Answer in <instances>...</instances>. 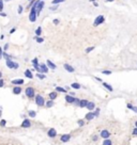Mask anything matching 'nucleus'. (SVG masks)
<instances>
[{
    "label": "nucleus",
    "instance_id": "1",
    "mask_svg": "<svg viewBox=\"0 0 137 145\" xmlns=\"http://www.w3.org/2000/svg\"><path fill=\"white\" fill-rule=\"evenodd\" d=\"M5 65H7L10 69H17L18 67H19V64L14 62V61H12V59H7V61H5Z\"/></svg>",
    "mask_w": 137,
    "mask_h": 145
},
{
    "label": "nucleus",
    "instance_id": "2",
    "mask_svg": "<svg viewBox=\"0 0 137 145\" xmlns=\"http://www.w3.org/2000/svg\"><path fill=\"white\" fill-rule=\"evenodd\" d=\"M34 100H36V104H37L39 107H43V106H45V104H46V101H45L44 97H43L42 95H40V94L36 95V97H34Z\"/></svg>",
    "mask_w": 137,
    "mask_h": 145
},
{
    "label": "nucleus",
    "instance_id": "3",
    "mask_svg": "<svg viewBox=\"0 0 137 145\" xmlns=\"http://www.w3.org/2000/svg\"><path fill=\"white\" fill-rule=\"evenodd\" d=\"M104 21H105V16L104 15H99V16H96L94 21H93V26L98 27V26L102 25V24H104Z\"/></svg>",
    "mask_w": 137,
    "mask_h": 145
},
{
    "label": "nucleus",
    "instance_id": "4",
    "mask_svg": "<svg viewBox=\"0 0 137 145\" xmlns=\"http://www.w3.org/2000/svg\"><path fill=\"white\" fill-rule=\"evenodd\" d=\"M25 94H26V96L28 98H32V97H34V95H36V92H34V89L32 88V87H28L25 90Z\"/></svg>",
    "mask_w": 137,
    "mask_h": 145
},
{
    "label": "nucleus",
    "instance_id": "5",
    "mask_svg": "<svg viewBox=\"0 0 137 145\" xmlns=\"http://www.w3.org/2000/svg\"><path fill=\"white\" fill-rule=\"evenodd\" d=\"M45 5V1L44 0H39V2H37V15L41 13V11L43 10V8H44Z\"/></svg>",
    "mask_w": 137,
    "mask_h": 145
},
{
    "label": "nucleus",
    "instance_id": "6",
    "mask_svg": "<svg viewBox=\"0 0 137 145\" xmlns=\"http://www.w3.org/2000/svg\"><path fill=\"white\" fill-rule=\"evenodd\" d=\"M47 136H48V138H56L57 137V131H56L55 128H50V129H48L47 131Z\"/></svg>",
    "mask_w": 137,
    "mask_h": 145
},
{
    "label": "nucleus",
    "instance_id": "7",
    "mask_svg": "<svg viewBox=\"0 0 137 145\" xmlns=\"http://www.w3.org/2000/svg\"><path fill=\"white\" fill-rule=\"evenodd\" d=\"M100 136H101V138L104 139V140H105V139H109V137H110V132H109L107 129H103L101 131Z\"/></svg>",
    "mask_w": 137,
    "mask_h": 145
},
{
    "label": "nucleus",
    "instance_id": "8",
    "mask_svg": "<svg viewBox=\"0 0 137 145\" xmlns=\"http://www.w3.org/2000/svg\"><path fill=\"white\" fill-rule=\"evenodd\" d=\"M71 135H69V133H65V135H62L60 137V141L62 142V143H66V142H69L71 140Z\"/></svg>",
    "mask_w": 137,
    "mask_h": 145
},
{
    "label": "nucleus",
    "instance_id": "9",
    "mask_svg": "<svg viewBox=\"0 0 137 145\" xmlns=\"http://www.w3.org/2000/svg\"><path fill=\"white\" fill-rule=\"evenodd\" d=\"M21 127L23 128H30L31 127V122L29 119H25L21 123Z\"/></svg>",
    "mask_w": 137,
    "mask_h": 145
},
{
    "label": "nucleus",
    "instance_id": "10",
    "mask_svg": "<svg viewBox=\"0 0 137 145\" xmlns=\"http://www.w3.org/2000/svg\"><path fill=\"white\" fill-rule=\"evenodd\" d=\"M40 68H41L42 74H47L48 71H49V67H48L46 64H40Z\"/></svg>",
    "mask_w": 137,
    "mask_h": 145
},
{
    "label": "nucleus",
    "instance_id": "11",
    "mask_svg": "<svg viewBox=\"0 0 137 145\" xmlns=\"http://www.w3.org/2000/svg\"><path fill=\"white\" fill-rule=\"evenodd\" d=\"M65 101L68 104H74V101H75V97L73 95H65Z\"/></svg>",
    "mask_w": 137,
    "mask_h": 145
},
{
    "label": "nucleus",
    "instance_id": "12",
    "mask_svg": "<svg viewBox=\"0 0 137 145\" xmlns=\"http://www.w3.org/2000/svg\"><path fill=\"white\" fill-rule=\"evenodd\" d=\"M63 67H64V69H65L66 72H75V68H74L72 65H70V64H68V63L64 64Z\"/></svg>",
    "mask_w": 137,
    "mask_h": 145
},
{
    "label": "nucleus",
    "instance_id": "13",
    "mask_svg": "<svg viewBox=\"0 0 137 145\" xmlns=\"http://www.w3.org/2000/svg\"><path fill=\"white\" fill-rule=\"evenodd\" d=\"M94 117H95L94 112H88V113L86 114L85 119H86V121H92L93 119H94Z\"/></svg>",
    "mask_w": 137,
    "mask_h": 145
},
{
    "label": "nucleus",
    "instance_id": "14",
    "mask_svg": "<svg viewBox=\"0 0 137 145\" xmlns=\"http://www.w3.org/2000/svg\"><path fill=\"white\" fill-rule=\"evenodd\" d=\"M86 108H87L88 110H89V111H93V110L95 109V104L93 103V101H89Z\"/></svg>",
    "mask_w": 137,
    "mask_h": 145
},
{
    "label": "nucleus",
    "instance_id": "15",
    "mask_svg": "<svg viewBox=\"0 0 137 145\" xmlns=\"http://www.w3.org/2000/svg\"><path fill=\"white\" fill-rule=\"evenodd\" d=\"M11 82H12V84H14V85H23L24 84V80L23 79H14Z\"/></svg>",
    "mask_w": 137,
    "mask_h": 145
},
{
    "label": "nucleus",
    "instance_id": "16",
    "mask_svg": "<svg viewBox=\"0 0 137 145\" xmlns=\"http://www.w3.org/2000/svg\"><path fill=\"white\" fill-rule=\"evenodd\" d=\"M21 93V88L19 85H16V87L13 88V94H15V95H18V94Z\"/></svg>",
    "mask_w": 137,
    "mask_h": 145
},
{
    "label": "nucleus",
    "instance_id": "17",
    "mask_svg": "<svg viewBox=\"0 0 137 145\" xmlns=\"http://www.w3.org/2000/svg\"><path fill=\"white\" fill-rule=\"evenodd\" d=\"M24 74H25L26 78H28V79H32V78H33V75H32V72H31V69H26Z\"/></svg>",
    "mask_w": 137,
    "mask_h": 145
},
{
    "label": "nucleus",
    "instance_id": "18",
    "mask_svg": "<svg viewBox=\"0 0 137 145\" xmlns=\"http://www.w3.org/2000/svg\"><path fill=\"white\" fill-rule=\"evenodd\" d=\"M89 101L87 100V99H80V104H79V107L80 108H86L87 107V105Z\"/></svg>",
    "mask_w": 137,
    "mask_h": 145
},
{
    "label": "nucleus",
    "instance_id": "19",
    "mask_svg": "<svg viewBox=\"0 0 137 145\" xmlns=\"http://www.w3.org/2000/svg\"><path fill=\"white\" fill-rule=\"evenodd\" d=\"M46 64H47L48 67L52 68V69H56V67H57V66H56V64H55V63H53L50 60H47V61H46Z\"/></svg>",
    "mask_w": 137,
    "mask_h": 145
},
{
    "label": "nucleus",
    "instance_id": "20",
    "mask_svg": "<svg viewBox=\"0 0 137 145\" xmlns=\"http://www.w3.org/2000/svg\"><path fill=\"white\" fill-rule=\"evenodd\" d=\"M103 87L105 88V89H107V90L109 91V92H112V91H114V88L111 87L110 84H109V83H106V82H103Z\"/></svg>",
    "mask_w": 137,
    "mask_h": 145
},
{
    "label": "nucleus",
    "instance_id": "21",
    "mask_svg": "<svg viewBox=\"0 0 137 145\" xmlns=\"http://www.w3.org/2000/svg\"><path fill=\"white\" fill-rule=\"evenodd\" d=\"M34 34H36V36L42 35V27H41V26H39V27L37 28V30H36V32H34Z\"/></svg>",
    "mask_w": 137,
    "mask_h": 145
},
{
    "label": "nucleus",
    "instance_id": "22",
    "mask_svg": "<svg viewBox=\"0 0 137 145\" xmlns=\"http://www.w3.org/2000/svg\"><path fill=\"white\" fill-rule=\"evenodd\" d=\"M71 88L74 89V90H79V89L82 88V85H80L79 83H77V82H74V83H72L71 84Z\"/></svg>",
    "mask_w": 137,
    "mask_h": 145
},
{
    "label": "nucleus",
    "instance_id": "23",
    "mask_svg": "<svg viewBox=\"0 0 137 145\" xmlns=\"http://www.w3.org/2000/svg\"><path fill=\"white\" fill-rule=\"evenodd\" d=\"M48 96H49V98L52 99V100H54V99L57 98V92H50L49 94H48Z\"/></svg>",
    "mask_w": 137,
    "mask_h": 145
},
{
    "label": "nucleus",
    "instance_id": "24",
    "mask_svg": "<svg viewBox=\"0 0 137 145\" xmlns=\"http://www.w3.org/2000/svg\"><path fill=\"white\" fill-rule=\"evenodd\" d=\"M54 105H55V103H54V100H48V101H46V104H45V106L47 107V108H52V107H54Z\"/></svg>",
    "mask_w": 137,
    "mask_h": 145
},
{
    "label": "nucleus",
    "instance_id": "25",
    "mask_svg": "<svg viewBox=\"0 0 137 145\" xmlns=\"http://www.w3.org/2000/svg\"><path fill=\"white\" fill-rule=\"evenodd\" d=\"M56 91L57 92H60V93H66V89H64V88H61V87H56Z\"/></svg>",
    "mask_w": 137,
    "mask_h": 145
},
{
    "label": "nucleus",
    "instance_id": "26",
    "mask_svg": "<svg viewBox=\"0 0 137 145\" xmlns=\"http://www.w3.org/2000/svg\"><path fill=\"white\" fill-rule=\"evenodd\" d=\"M34 40H36V42L39 43V44L44 42V37H41V36H34Z\"/></svg>",
    "mask_w": 137,
    "mask_h": 145
},
{
    "label": "nucleus",
    "instance_id": "27",
    "mask_svg": "<svg viewBox=\"0 0 137 145\" xmlns=\"http://www.w3.org/2000/svg\"><path fill=\"white\" fill-rule=\"evenodd\" d=\"M37 77L39 78L40 80H43V79H45V78H46V75H45V74H42V72H37Z\"/></svg>",
    "mask_w": 137,
    "mask_h": 145
},
{
    "label": "nucleus",
    "instance_id": "28",
    "mask_svg": "<svg viewBox=\"0 0 137 145\" xmlns=\"http://www.w3.org/2000/svg\"><path fill=\"white\" fill-rule=\"evenodd\" d=\"M28 115L30 117H32V119H33V117H36L37 116V112L36 111H33V110H30V111L28 112Z\"/></svg>",
    "mask_w": 137,
    "mask_h": 145
},
{
    "label": "nucleus",
    "instance_id": "29",
    "mask_svg": "<svg viewBox=\"0 0 137 145\" xmlns=\"http://www.w3.org/2000/svg\"><path fill=\"white\" fill-rule=\"evenodd\" d=\"M102 145H112V142H111V140H109V139H105V140L103 141V144Z\"/></svg>",
    "mask_w": 137,
    "mask_h": 145
},
{
    "label": "nucleus",
    "instance_id": "30",
    "mask_svg": "<svg viewBox=\"0 0 137 145\" xmlns=\"http://www.w3.org/2000/svg\"><path fill=\"white\" fill-rule=\"evenodd\" d=\"M65 0H53L52 1V4H59V3H61V2H64Z\"/></svg>",
    "mask_w": 137,
    "mask_h": 145
},
{
    "label": "nucleus",
    "instance_id": "31",
    "mask_svg": "<svg viewBox=\"0 0 137 145\" xmlns=\"http://www.w3.org/2000/svg\"><path fill=\"white\" fill-rule=\"evenodd\" d=\"M100 112H101V109L100 108H95L94 109V115H95V117H98L99 115H100Z\"/></svg>",
    "mask_w": 137,
    "mask_h": 145
},
{
    "label": "nucleus",
    "instance_id": "32",
    "mask_svg": "<svg viewBox=\"0 0 137 145\" xmlns=\"http://www.w3.org/2000/svg\"><path fill=\"white\" fill-rule=\"evenodd\" d=\"M31 62H32V64H33V65H37V64H39V59H37V58L32 59Z\"/></svg>",
    "mask_w": 137,
    "mask_h": 145
},
{
    "label": "nucleus",
    "instance_id": "33",
    "mask_svg": "<svg viewBox=\"0 0 137 145\" xmlns=\"http://www.w3.org/2000/svg\"><path fill=\"white\" fill-rule=\"evenodd\" d=\"M77 124H78L79 127H82V126L85 125V122L82 120H78V121H77Z\"/></svg>",
    "mask_w": 137,
    "mask_h": 145
},
{
    "label": "nucleus",
    "instance_id": "34",
    "mask_svg": "<svg viewBox=\"0 0 137 145\" xmlns=\"http://www.w3.org/2000/svg\"><path fill=\"white\" fill-rule=\"evenodd\" d=\"M3 2L4 0H0V12H3Z\"/></svg>",
    "mask_w": 137,
    "mask_h": 145
},
{
    "label": "nucleus",
    "instance_id": "35",
    "mask_svg": "<svg viewBox=\"0 0 137 145\" xmlns=\"http://www.w3.org/2000/svg\"><path fill=\"white\" fill-rule=\"evenodd\" d=\"M92 50H94V47H88L87 49H86V53H90L91 51H92Z\"/></svg>",
    "mask_w": 137,
    "mask_h": 145
},
{
    "label": "nucleus",
    "instance_id": "36",
    "mask_svg": "<svg viewBox=\"0 0 137 145\" xmlns=\"http://www.w3.org/2000/svg\"><path fill=\"white\" fill-rule=\"evenodd\" d=\"M23 11H24L23 5H18V11H17L18 14H21V13H23Z\"/></svg>",
    "mask_w": 137,
    "mask_h": 145
},
{
    "label": "nucleus",
    "instance_id": "37",
    "mask_svg": "<svg viewBox=\"0 0 137 145\" xmlns=\"http://www.w3.org/2000/svg\"><path fill=\"white\" fill-rule=\"evenodd\" d=\"M5 125H7V121H5V120H1V121H0V126H1V127H4Z\"/></svg>",
    "mask_w": 137,
    "mask_h": 145
},
{
    "label": "nucleus",
    "instance_id": "38",
    "mask_svg": "<svg viewBox=\"0 0 137 145\" xmlns=\"http://www.w3.org/2000/svg\"><path fill=\"white\" fill-rule=\"evenodd\" d=\"M79 104H80V99L79 98H75V101H74L75 106H78L79 107Z\"/></svg>",
    "mask_w": 137,
    "mask_h": 145
},
{
    "label": "nucleus",
    "instance_id": "39",
    "mask_svg": "<svg viewBox=\"0 0 137 145\" xmlns=\"http://www.w3.org/2000/svg\"><path fill=\"white\" fill-rule=\"evenodd\" d=\"M103 75H111V71H102Z\"/></svg>",
    "mask_w": 137,
    "mask_h": 145
},
{
    "label": "nucleus",
    "instance_id": "40",
    "mask_svg": "<svg viewBox=\"0 0 137 145\" xmlns=\"http://www.w3.org/2000/svg\"><path fill=\"white\" fill-rule=\"evenodd\" d=\"M57 9H58V4H54L53 7L49 8V10H52V11H55V10H57Z\"/></svg>",
    "mask_w": 137,
    "mask_h": 145
},
{
    "label": "nucleus",
    "instance_id": "41",
    "mask_svg": "<svg viewBox=\"0 0 137 145\" xmlns=\"http://www.w3.org/2000/svg\"><path fill=\"white\" fill-rule=\"evenodd\" d=\"M3 48H2V47H0V59H2V58H3Z\"/></svg>",
    "mask_w": 137,
    "mask_h": 145
},
{
    "label": "nucleus",
    "instance_id": "42",
    "mask_svg": "<svg viewBox=\"0 0 137 145\" xmlns=\"http://www.w3.org/2000/svg\"><path fill=\"white\" fill-rule=\"evenodd\" d=\"M3 87H4V80L1 78L0 79V88H3Z\"/></svg>",
    "mask_w": 137,
    "mask_h": 145
},
{
    "label": "nucleus",
    "instance_id": "43",
    "mask_svg": "<svg viewBox=\"0 0 137 145\" xmlns=\"http://www.w3.org/2000/svg\"><path fill=\"white\" fill-rule=\"evenodd\" d=\"M98 140H99V136H96V135H94V136L92 137V141H94V142H96V141H98Z\"/></svg>",
    "mask_w": 137,
    "mask_h": 145
},
{
    "label": "nucleus",
    "instance_id": "44",
    "mask_svg": "<svg viewBox=\"0 0 137 145\" xmlns=\"http://www.w3.org/2000/svg\"><path fill=\"white\" fill-rule=\"evenodd\" d=\"M132 133H133V136H137V127L134 128L133 131H132Z\"/></svg>",
    "mask_w": 137,
    "mask_h": 145
},
{
    "label": "nucleus",
    "instance_id": "45",
    "mask_svg": "<svg viewBox=\"0 0 137 145\" xmlns=\"http://www.w3.org/2000/svg\"><path fill=\"white\" fill-rule=\"evenodd\" d=\"M59 21H60V20H59L58 18H57V19H54V21H53V23H54V25H56V26H57L58 24H59Z\"/></svg>",
    "mask_w": 137,
    "mask_h": 145
},
{
    "label": "nucleus",
    "instance_id": "46",
    "mask_svg": "<svg viewBox=\"0 0 137 145\" xmlns=\"http://www.w3.org/2000/svg\"><path fill=\"white\" fill-rule=\"evenodd\" d=\"M127 107H128V109H130V110H132V109H133V107H134V106H132V105H131V104H128V106H127Z\"/></svg>",
    "mask_w": 137,
    "mask_h": 145
},
{
    "label": "nucleus",
    "instance_id": "47",
    "mask_svg": "<svg viewBox=\"0 0 137 145\" xmlns=\"http://www.w3.org/2000/svg\"><path fill=\"white\" fill-rule=\"evenodd\" d=\"M0 16H2V17H7V14H5L4 12H0Z\"/></svg>",
    "mask_w": 137,
    "mask_h": 145
},
{
    "label": "nucleus",
    "instance_id": "48",
    "mask_svg": "<svg viewBox=\"0 0 137 145\" xmlns=\"http://www.w3.org/2000/svg\"><path fill=\"white\" fill-rule=\"evenodd\" d=\"M8 48H9V44H5V45H4V47H3V50H4V51H7Z\"/></svg>",
    "mask_w": 137,
    "mask_h": 145
},
{
    "label": "nucleus",
    "instance_id": "49",
    "mask_svg": "<svg viewBox=\"0 0 137 145\" xmlns=\"http://www.w3.org/2000/svg\"><path fill=\"white\" fill-rule=\"evenodd\" d=\"M132 111H134L135 113H137V107L134 106V107H133V109H132Z\"/></svg>",
    "mask_w": 137,
    "mask_h": 145
},
{
    "label": "nucleus",
    "instance_id": "50",
    "mask_svg": "<svg viewBox=\"0 0 137 145\" xmlns=\"http://www.w3.org/2000/svg\"><path fill=\"white\" fill-rule=\"evenodd\" d=\"M15 30H16L15 28H12V29H11V31H10V33H11V34H13V33L15 32Z\"/></svg>",
    "mask_w": 137,
    "mask_h": 145
},
{
    "label": "nucleus",
    "instance_id": "51",
    "mask_svg": "<svg viewBox=\"0 0 137 145\" xmlns=\"http://www.w3.org/2000/svg\"><path fill=\"white\" fill-rule=\"evenodd\" d=\"M94 79L98 80V81H102V79H101V78H99V77H94Z\"/></svg>",
    "mask_w": 137,
    "mask_h": 145
},
{
    "label": "nucleus",
    "instance_id": "52",
    "mask_svg": "<svg viewBox=\"0 0 137 145\" xmlns=\"http://www.w3.org/2000/svg\"><path fill=\"white\" fill-rule=\"evenodd\" d=\"M93 5H94V7H99V3L96 1H94V2H93Z\"/></svg>",
    "mask_w": 137,
    "mask_h": 145
},
{
    "label": "nucleus",
    "instance_id": "53",
    "mask_svg": "<svg viewBox=\"0 0 137 145\" xmlns=\"http://www.w3.org/2000/svg\"><path fill=\"white\" fill-rule=\"evenodd\" d=\"M1 115H2V109L0 108V117H1Z\"/></svg>",
    "mask_w": 137,
    "mask_h": 145
},
{
    "label": "nucleus",
    "instance_id": "54",
    "mask_svg": "<svg viewBox=\"0 0 137 145\" xmlns=\"http://www.w3.org/2000/svg\"><path fill=\"white\" fill-rule=\"evenodd\" d=\"M114 0H106V2H112Z\"/></svg>",
    "mask_w": 137,
    "mask_h": 145
},
{
    "label": "nucleus",
    "instance_id": "55",
    "mask_svg": "<svg viewBox=\"0 0 137 145\" xmlns=\"http://www.w3.org/2000/svg\"><path fill=\"white\" fill-rule=\"evenodd\" d=\"M1 78H2V72H0V79H1Z\"/></svg>",
    "mask_w": 137,
    "mask_h": 145
},
{
    "label": "nucleus",
    "instance_id": "56",
    "mask_svg": "<svg viewBox=\"0 0 137 145\" xmlns=\"http://www.w3.org/2000/svg\"><path fill=\"white\" fill-rule=\"evenodd\" d=\"M90 1H91V2H92V3H93V2H94V1H96V0H90Z\"/></svg>",
    "mask_w": 137,
    "mask_h": 145
},
{
    "label": "nucleus",
    "instance_id": "57",
    "mask_svg": "<svg viewBox=\"0 0 137 145\" xmlns=\"http://www.w3.org/2000/svg\"><path fill=\"white\" fill-rule=\"evenodd\" d=\"M135 127H137V121L135 122Z\"/></svg>",
    "mask_w": 137,
    "mask_h": 145
},
{
    "label": "nucleus",
    "instance_id": "58",
    "mask_svg": "<svg viewBox=\"0 0 137 145\" xmlns=\"http://www.w3.org/2000/svg\"><path fill=\"white\" fill-rule=\"evenodd\" d=\"M4 1H5V2H9V1H11V0H4Z\"/></svg>",
    "mask_w": 137,
    "mask_h": 145
},
{
    "label": "nucleus",
    "instance_id": "59",
    "mask_svg": "<svg viewBox=\"0 0 137 145\" xmlns=\"http://www.w3.org/2000/svg\"><path fill=\"white\" fill-rule=\"evenodd\" d=\"M28 1H32V0H28Z\"/></svg>",
    "mask_w": 137,
    "mask_h": 145
}]
</instances>
